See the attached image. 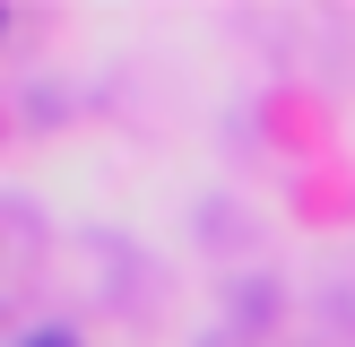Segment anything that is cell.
<instances>
[{"mask_svg":"<svg viewBox=\"0 0 355 347\" xmlns=\"http://www.w3.org/2000/svg\"><path fill=\"white\" fill-rule=\"evenodd\" d=\"M17 347H78L69 330H35V339H17Z\"/></svg>","mask_w":355,"mask_h":347,"instance_id":"cell-1","label":"cell"}]
</instances>
